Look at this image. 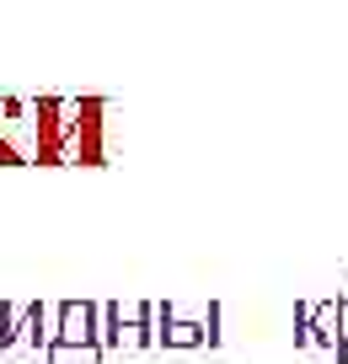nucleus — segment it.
<instances>
[{"label":"nucleus","instance_id":"nucleus-3","mask_svg":"<svg viewBox=\"0 0 348 364\" xmlns=\"http://www.w3.org/2000/svg\"><path fill=\"white\" fill-rule=\"evenodd\" d=\"M150 321H156V300H145V306H135L124 316V306H102V353L107 348H145V343H156V332H150Z\"/></svg>","mask_w":348,"mask_h":364},{"label":"nucleus","instance_id":"nucleus-5","mask_svg":"<svg viewBox=\"0 0 348 364\" xmlns=\"http://www.w3.org/2000/svg\"><path fill=\"white\" fill-rule=\"evenodd\" d=\"M332 327H337V364H348V295L332 300Z\"/></svg>","mask_w":348,"mask_h":364},{"label":"nucleus","instance_id":"nucleus-2","mask_svg":"<svg viewBox=\"0 0 348 364\" xmlns=\"http://www.w3.org/2000/svg\"><path fill=\"white\" fill-rule=\"evenodd\" d=\"M156 343H167V348H204L209 343L214 348L220 343V306H209L204 321H182L167 300H156Z\"/></svg>","mask_w":348,"mask_h":364},{"label":"nucleus","instance_id":"nucleus-4","mask_svg":"<svg viewBox=\"0 0 348 364\" xmlns=\"http://www.w3.org/2000/svg\"><path fill=\"white\" fill-rule=\"evenodd\" d=\"M16 343H33V348L48 353V306L43 300H27L16 311Z\"/></svg>","mask_w":348,"mask_h":364},{"label":"nucleus","instance_id":"nucleus-1","mask_svg":"<svg viewBox=\"0 0 348 364\" xmlns=\"http://www.w3.org/2000/svg\"><path fill=\"white\" fill-rule=\"evenodd\" d=\"M59 327L48 332V359H59L65 348H86V353H102V306L91 300H59L54 306Z\"/></svg>","mask_w":348,"mask_h":364}]
</instances>
